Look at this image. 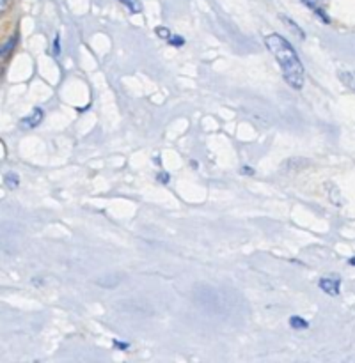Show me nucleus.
Listing matches in <instances>:
<instances>
[{"mask_svg":"<svg viewBox=\"0 0 355 363\" xmlns=\"http://www.w3.org/2000/svg\"><path fill=\"white\" fill-rule=\"evenodd\" d=\"M265 46L280 66L286 84L300 91L304 87L305 71L291 43L279 34H268L265 38Z\"/></svg>","mask_w":355,"mask_h":363,"instance_id":"1","label":"nucleus"},{"mask_svg":"<svg viewBox=\"0 0 355 363\" xmlns=\"http://www.w3.org/2000/svg\"><path fill=\"white\" fill-rule=\"evenodd\" d=\"M43 117H45L43 108L36 106V108H32V112L28 113L27 117H23V119L20 121V128L21 130H34V128H38L39 124L43 123Z\"/></svg>","mask_w":355,"mask_h":363,"instance_id":"2","label":"nucleus"},{"mask_svg":"<svg viewBox=\"0 0 355 363\" xmlns=\"http://www.w3.org/2000/svg\"><path fill=\"white\" fill-rule=\"evenodd\" d=\"M318 286L320 289L325 294H329V296H337V294H339L341 280L339 277H323V279H320Z\"/></svg>","mask_w":355,"mask_h":363,"instance_id":"3","label":"nucleus"},{"mask_svg":"<svg viewBox=\"0 0 355 363\" xmlns=\"http://www.w3.org/2000/svg\"><path fill=\"white\" fill-rule=\"evenodd\" d=\"M300 2H302V4H305V6H307L309 9L312 11V13H316V14H318V16L322 18V20L325 21V23H330L329 16H327V14H325V11H323L322 0H300Z\"/></svg>","mask_w":355,"mask_h":363,"instance_id":"4","label":"nucleus"},{"mask_svg":"<svg viewBox=\"0 0 355 363\" xmlns=\"http://www.w3.org/2000/svg\"><path fill=\"white\" fill-rule=\"evenodd\" d=\"M339 80L355 92V71H339Z\"/></svg>","mask_w":355,"mask_h":363,"instance_id":"5","label":"nucleus"},{"mask_svg":"<svg viewBox=\"0 0 355 363\" xmlns=\"http://www.w3.org/2000/svg\"><path fill=\"white\" fill-rule=\"evenodd\" d=\"M16 43H18V35L16 34L11 35V38L7 39V43H4L2 53H0V55H2V62H4V60H6V57L11 55V52H13V50H14Z\"/></svg>","mask_w":355,"mask_h":363,"instance_id":"6","label":"nucleus"},{"mask_svg":"<svg viewBox=\"0 0 355 363\" xmlns=\"http://www.w3.org/2000/svg\"><path fill=\"white\" fill-rule=\"evenodd\" d=\"M4 183H6V186L9 188V190H16L18 184H20V176H18L16 172H7L6 176H4Z\"/></svg>","mask_w":355,"mask_h":363,"instance_id":"7","label":"nucleus"},{"mask_svg":"<svg viewBox=\"0 0 355 363\" xmlns=\"http://www.w3.org/2000/svg\"><path fill=\"white\" fill-rule=\"evenodd\" d=\"M119 2L123 4V6L126 7L131 14H138L142 11L141 0H119Z\"/></svg>","mask_w":355,"mask_h":363,"instance_id":"8","label":"nucleus"},{"mask_svg":"<svg viewBox=\"0 0 355 363\" xmlns=\"http://www.w3.org/2000/svg\"><path fill=\"white\" fill-rule=\"evenodd\" d=\"M290 326L293 330H307L309 328V323L305 321L304 318H300V315H291V318H290Z\"/></svg>","mask_w":355,"mask_h":363,"instance_id":"9","label":"nucleus"},{"mask_svg":"<svg viewBox=\"0 0 355 363\" xmlns=\"http://www.w3.org/2000/svg\"><path fill=\"white\" fill-rule=\"evenodd\" d=\"M280 20H283V21H284V23H286V27H288V28H290V30H293V32H295V34H297V35H298V38H300V39H304V38H305L304 30H302V28H300V27H298V25H297V23H295V21H293V20H290V18H288V16H284V14H283V16H280Z\"/></svg>","mask_w":355,"mask_h":363,"instance_id":"10","label":"nucleus"},{"mask_svg":"<svg viewBox=\"0 0 355 363\" xmlns=\"http://www.w3.org/2000/svg\"><path fill=\"white\" fill-rule=\"evenodd\" d=\"M155 32H156V35H158V38H162V39H169L170 38V30L167 27H156Z\"/></svg>","mask_w":355,"mask_h":363,"instance_id":"11","label":"nucleus"},{"mask_svg":"<svg viewBox=\"0 0 355 363\" xmlns=\"http://www.w3.org/2000/svg\"><path fill=\"white\" fill-rule=\"evenodd\" d=\"M167 41H169V45H173V46H183L185 45V39L181 38V35H170Z\"/></svg>","mask_w":355,"mask_h":363,"instance_id":"12","label":"nucleus"},{"mask_svg":"<svg viewBox=\"0 0 355 363\" xmlns=\"http://www.w3.org/2000/svg\"><path fill=\"white\" fill-rule=\"evenodd\" d=\"M60 53V34H55V39H53V55H59Z\"/></svg>","mask_w":355,"mask_h":363,"instance_id":"13","label":"nucleus"},{"mask_svg":"<svg viewBox=\"0 0 355 363\" xmlns=\"http://www.w3.org/2000/svg\"><path fill=\"white\" fill-rule=\"evenodd\" d=\"M114 347L121 351H126L130 350V342H119V340H114Z\"/></svg>","mask_w":355,"mask_h":363,"instance_id":"14","label":"nucleus"},{"mask_svg":"<svg viewBox=\"0 0 355 363\" xmlns=\"http://www.w3.org/2000/svg\"><path fill=\"white\" fill-rule=\"evenodd\" d=\"M156 177H158V183H162V184H167L170 181V176L167 172H160Z\"/></svg>","mask_w":355,"mask_h":363,"instance_id":"15","label":"nucleus"},{"mask_svg":"<svg viewBox=\"0 0 355 363\" xmlns=\"http://www.w3.org/2000/svg\"><path fill=\"white\" fill-rule=\"evenodd\" d=\"M240 172L245 174V176H252V174H254V169H252V167H241Z\"/></svg>","mask_w":355,"mask_h":363,"instance_id":"16","label":"nucleus"},{"mask_svg":"<svg viewBox=\"0 0 355 363\" xmlns=\"http://www.w3.org/2000/svg\"><path fill=\"white\" fill-rule=\"evenodd\" d=\"M7 6H9V0H0V11H2V13H6Z\"/></svg>","mask_w":355,"mask_h":363,"instance_id":"17","label":"nucleus"},{"mask_svg":"<svg viewBox=\"0 0 355 363\" xmlns=\"http://www.w3.org/2000/svg\"><path fill=\"white\" fill-rule=\"evenodd\" d=\"M348 264L355 266V255H354V257H351V259H348Z\"/></svg>","mask_w":355,"mask_h":363,"instance_id":"18","label":"nucleus"}]
</instances>
